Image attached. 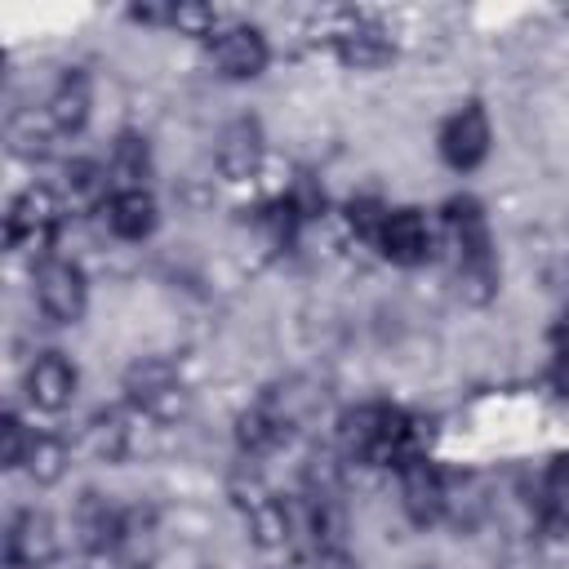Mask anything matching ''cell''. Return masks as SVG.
<instances>
[{
    "instance_id": "484cf974",
    "label": "cell",
    "mask_w": 569,
    "mask_h": 569,
    "mask_svg": "<svg viewBox=\"0 0 569 569\" xmlns=\"http://www.w3.org/2000/svg\"><path fill=\"white\" fill-rule=\"evenodd\" d=\"M169 27H178L187 36H218L213 31L218 27V9H209V4H173L169 9Z\"/></svg>"
},
{
    "instance_id": "f546056e",
    "label": "cell",
    "mask_w": 569,
    "mask_h": 569,
    "mask_svg": "<svg viewBox=\"0 0 569 569\" xmlns=\"http://www.w3.org/2000/svg\"><path fill=\"white\" fill-rule=\"evenodd\" d=\"M316 569H360V565L351 560L347 547H329V551H316Z\"/></svg>"
},
{
    "instance_id": "4316f807",
    "label": "cell",
    "mask_w": 569,
    "mask_h": 569,
    "mask_svg": "<svg viewBox=\"0 0 569 569\" xmlns=\"http://www.w3.org/2000/svg\"><path fill=\"white\" fill-rule=\"evenodd\" d=\"M284 204H289V213H293V218H316V213L325 209V187H320L311 173H298V182L289 187Z\"/></svg>"
},
{
    "instance_id": "7402d4cb",
    "label": "cell",
    "mask_w": 569,
    "mask_h": 569,
    "mask_svg": "<svg viewBox=\"0 0 569 569\" xmlns=\"http://www.w3.org/2000/svg\"><path fill=\"white\" fill-rule=\"evenodd\" d=\"M311 538H316V551L347 547V511L338 493H311Z\"/></svg>"
},
{
    "instance_id": "ac0fdd59",
    "label": "cell",
    "mask_w": 569,
    "mask_h": 569,
    "mask_svg": "<svg viewBox=\"0 0 569 569\" xmlns=\"http://www.w3.org/2000/svg\"><path fill=\"white\" fill-rule=\"evenodd\" d=\"M244 525H249V538H253L258 547H267V551L284 547V542H289V529H293L284 502H276V498L262 493V489L244 502Z\"/></svg>"
},
{
    "instance_id": "ba28073f",
    "label": "cell",
    "mask_w": 569,
    "mask_h": 569,
    "mask_svg": "<svg viewBox=\"0 0 569 569\" xmlns=\"http://www.w3.org/2000/svg\"><path fill=\"white\" fill-rule=\"evenodd\" d=\"M267 58H271L267 36L258 27H249V22H231V27H222L213 36V62H218V71L227 80H253V76H262Z\"/></svg>"
},
{
    "instance_id": "9a60e30c",
    "label": "cell",
    "mask_w": 569,
    "mask_h": 569,
    "mask_svg": "<svg viewBox=\"0 0 569 569\" xmlns=\"http://www.w3.org/2000/svg\"><path fill=\"white\" fill-rule=\"evenodd\" d=\"M89 107H93V89H89L84 71H62L58 84L49 89V98H44V116L58 129V138L62 133H80L84 120H89Z\"/></svg>"
},
{
    "instance_id": "9c48e42d",
    "label": "cell",
    "mask_w": 569,
    "mask_h": 569,
    "mask_svg": "<svg viewBox=\"0 0 569 569\" xmlns=\"http://www.w3.org/2000/svg\"><path fill=\"white\" fill-rule=\"evenodd\" d=\"M76 382H80V373H76V365H71L62 351H44V356H36V360L27 365V373H22V391H27V400H31L36 409H44V413L67 409L71 396H76Z\"/></svg>"
},
{
    "instance_id": "5b68a950",
    "label": "cell",
    "mask_w": 569,
    "mask_h": 569,
    "mask_svg": "<svg viewBox=\"0 0 569 569\" xmlns=\"http://www.w3.org/2000/svg\"><path fill=\"white\" fill-rule=\"evenodd\" d=\"M58 556V529L44 511L27 507L4 529V565L9 569H49Z\"/></svg>"
},
{
    "instance_id": "8fae6325",
    "label": "cell",
    "mask_w": 569,
    "mask_h": 569,
    "mask_svg": "<svg viewBox=\"0 0 569 569\" xmlns=\"http://www.w3.org/2000/svg\"><path fill=\"white\" fill-rule=\"evenodd\" d=\"M258 164H262V124L253 116H240L218 138V169L227 182H244L258 173Z\"/></svg>"
},
{
    "instance_id": "52a82bcc",
    "label": "cell",
    "mask_w": 569,
    "mask_h": 569,
    "mask_svg": "<svg viewBox=\"0 0 569 569\" xmlns=\"http://www.w3.org/2000/svg\"><path fill=\"white\" fill-rule=\"evenodd\" d=\"M400 507L422 529L436 525L449 511V485H445V476L427 458H413V462L400 467Z\"/></svg>"
},
{
    "instance_id": "6da1fadb",
    "label": "cell",
    "mask_w": 569,
    "mask_h": 569,
    "mask_svg": "<svg viewBox=\"0 0 569 569\" xmlns=\"http://www.w3.org/2000/svg\"><path fill=\"white\" fill-rule=\"evenodd\" d=\"M124 396L133 409L160 418V422H173L182 409H187V382L182 373L160 360V356H142L124 369Z\"/></svg>"
},
{
    "instance_id": "44dd1931",
    "label": "cell",
    "mask_w": 569,
    "mask_h": 569,
    "mask_svg": "<svg viewBox=\"0 0 569 569\" xmlns=\"http://www.w3.org/2000/svg\"><path fill=\"white\" fill-rule=\"evenodd\" d=\"M67 445L58 440V436H44V431H36L31 436V449H27V462H22V471L36 480V485H58L62 480V471H67Z\"/></svg>"
},
{
    "instance_id": "d4e9b609",
    "label": "cell",
    "mask_w": 569,
    "mask_h": 569,
    "mask_svg": "<svg viewBox=\"0 0 569 569\" xmlns=\"http://www.w3.org/2000/svg\"><path fill=\"white\" fill-rule=\"evenodd\" d=\"M67 191L76 200H98L107 191V169L93 164V160H71L67 164Z\"/></svg>"
},
{
    "instance_id": "3957f363",
    "label": "cell",
    "mask_w": 569,
    "mask_h": 569,
    "mask_svg": "<svg viewBox=\"0 0 569 569\" xmlns=\"http://www.w3.org/2000/svg\"><path fill=\"white\" fill-rule=\"evenodd\" d=\"M36 302L53 325H76L89 307V280L71 258H44L31 276Z\"/></svg>"
},
{
    "instance_id": "83f0119b",
    "label": "cell",
    "mask_w": 569,
    "mask_h": 569,
    "mask_svg": "<svg viewBox=\"0 0 569 569\" xmlns=\"http://www.w3.org/2000/svg\"><path fill=\"white\" fill-rule=\"evenodd\" d=\"M31 436H36V431H27L18 413H4V467H22V462H27Z\"/></svg>"
},
{
    "instance_id": "5bb4252c",
    "label": "cell",
    "mask_w": 569,
    "mask_h": 569,
    "mask_svg": "<svg viewBox=\"0 0 569 569\" xmlns=\"http://www.w3.org/2000/svg\"><path fill=\"white\" fill-rule=\"evenodd\" d=\"M333 53H338V62L342 67H356V71H378V67H387L391 58H396V44H391V36L378 27V22H351V27H342L338 36H333Z\"/></svg>"
},
{
    "instance_id": "f1b7e54d",
    "label": "cell",
    "mask_w": 569,
    "mask_h": 569,
    "mask_svg": "<svg viewBox=\"0 0 569 569\" xmlns=\"http://www.w3.org/2000/svg\"><path fill=\"white\" fill-rule=\"evenodd\" d=\"M547 493L551 498H569V453L551 458V467H547Z\"/></svg>"
},
{
    "instance_id": "8992f818",
    "label": "cell",
    "mask_w": 569,
    "mask_h": 569,
    "mask_svg": "<svg viewBox=\"0 0 569 569\" xmlns=\"http://www.w3.org/2000/svg\"><path fill=\"white\" fill-rule=\"evenodd\" d=\"M396 409L387 405H356L338 418V445L347 458L360 462H387V436H391Z\"/></svg>"
},
{
    "instance_id": "603a6c76",
    "label": "cell",
    "mask_w": 569,
    "mask_h": 569,
    "mask_svg": "<svg viewBox=\"0 0 569 569\" xmlns=\"http://www.w3.org/2000/svg\"><path fill=\"white\" fill-rule=\"evenodd\" d=\"M280 440H284V427H280L262 405H253V409H244V413L236 418V445H240L249 458L276 449Z\"/></svg>"
},
{
    "instance_id": "30bf717a",
    "label": "cell",
    "mask_w": 569,
    "mask_h": 569,
    "mask_svg": "<svg viewBox=\"0 0 569 569\" xmlns=\"http://www.w3.org/2000/svg\"><path fill=\"white\" fill-rule=\"evenodd\" d=\"M71 525H76V533L89 551H111L129 538V516L116 502H107L102 493H80Z\"/></svg>"
},
{
    "instance_id": "ffe728a7",
    "label": "cell",
    "mask_w": 569,
    "mask_h": 569,
    "mask_svg": "<svg viewBox=\"0 0 569 569\" xmlns=\"http://www.w3.org/2000/svg\"><path fill=\"white\" fill-rule=\"evenodd\" d=\"M111 178L120 182V191H133L151 178V147L142 133H120L111 147Z\"/></svg>"
},
{
    "instance_id": "cb8c5ba5",
    "label": "cell",
    "mask_w": 569,
    "mask_h": 569,
    "mask_svg": "<svg viewBox=\"0 0 569 569\" xmlns=\"http://www.w3.org/2000/svg\"><path fill=\"white\" fill-rule=\"evenodd\" d=\"M387 204L382 200H373V196H360V200H351L347 204V227L360 236V240H369V244H378V236H382V222H387Z\"/></svg>"
},
{
    "instance_id": "7c38bea8",
    "label": "cell",
    "mask_w": 569,
    "mask_h": 569,
    "mask_svg": "<svg viewBox=\"0 0 569 569\" xmlns=\"http://www.w3.org/2000/svg\"><path fill=\"white\" fill-rule=\"evenodd\" d=\"M378 249H382V258H391V262H400V267H418V262H427V253H431L427 218H422L418 209H391L387 222H382Z\"/></svg>"
},
{
    "instance_id": "4dcf8cb0",
    "label": "cell",
    "mask_w": 569,
    "mask_h": 569,
    "mask_svg": "<svg viewBox=\"0 0 569 569\" xmlns=\"http://www.w3.org/2000/svg\"><path fill=\"white\" fill-rule=\"evenodd\" d=\"M547 338H551L556 356H560V360H569V307H565V311L551 320V333H547Z\"/></svg>"
},
{
    "instance_id": "277c9868",
    "label": "cell",
    "mask_w": 569,
    "mask_h": 569,
    "mask_svg": "<svg viewBox=\"0 0 569 569\" xmlns=\"http://www.w3.org/2000/svg\"><path fill=\"white\" fill-rule=\"evenodd\" d=\"M489 142H493V129H489V116H485L480 102L458 107V111L440 124V138H436L440 160H445L449 169H458V173L476 169V164L489 156Z\"/></svg>"
},
{
    "instance_id": "e0dca14e",
    "label": "cell",
    "mask_w": 569,
    "mask_h": 569,
    "mask_svg": "<svg viewBox=\"0 0 569 569\" xmlns=\"http://www.w3.org/2000/svg\"><path fill=\"white\" fill-rule=\"evenodd\" d=\"M325 400V391L311 382V378H284V382H276V387H267V396L258 400L284 431L289 427H298L302 418H311L316 413V405Z\"/></svg>"
},
{
    "instance_id": "1f68e13d",
    "label": "cell",
    "mask_w": 569,
    "mask_h": 569,
    "mask_svg": "<svg viewBox=\"0 0 569 569\" xmlns=\"http://www.w3.org/2000/svg\"><path fill=\"white\" fill-rule=\"evenodd\" d=\"M418 569H431V565H418Z\"/></svg>"
},
{
    "instance_id": "7a4b0ae2",
    "label": "cell",
    "mask_w": 569,
    "mask_h": 569,
    "mask_svg": "<svg viewBox=\"0 0 569 569\" xmlns=\"http://www.w3.org/2000/svg\"><path fill=\"white\" fill-rule=\"evenodd\" d=\"M58 222H62V200L49 187H22L4 218L9 249H36V253L49 249L58 236Z\"/></svg>"
},
{
    "instance_id": "d6986e66",
    "label": "cell",
    "mask_w": 569,
    "mask_h": 569,
    "mask_svg": "<svg viewBox=\"0 0 569 569\" xmlns=\"http://www.w3.org/2000/svg\"><path fill=\"white\" fill-rule=\"evenodd\" d=\"M84 445L102 462H120L129 453V418L120 409H98L84 422Z\"/></svg>"
},
{
    "instance_id": "2e32d148",
    "label": "cell",
    "mask_w": 569,
    "mask_h": 569,
    "mask_svg": "<svg viewBox=\"0 0 569 569\" xmlns=\"http://www.w3.org/2000/svg\"><path fill=\"white\" fill-rule=\"evenodd\" d=\"M107 227H111V236H120V240H142V236H151L156 231V200H151V191L147 187H133V191H111V200H107Z\"/></svg>"
},
{
    "instance_id": "4fadbf2b",
    "label": "cell",
    "mask_w": 569,
    "mask_h": 569,
    "mask_svg": "<svg viewBox=\"0 0 569 569\" xmlns=\"http://www.w3.org/2000/svg\"><path fill=\"white\" fill-rule=\"evenodd\" d=\"M445 231L458 249V262H480V258H493V244H489V222H485V209L480 200L471 196H453L445 204Z\"/></svg>"
}]
</instances>
